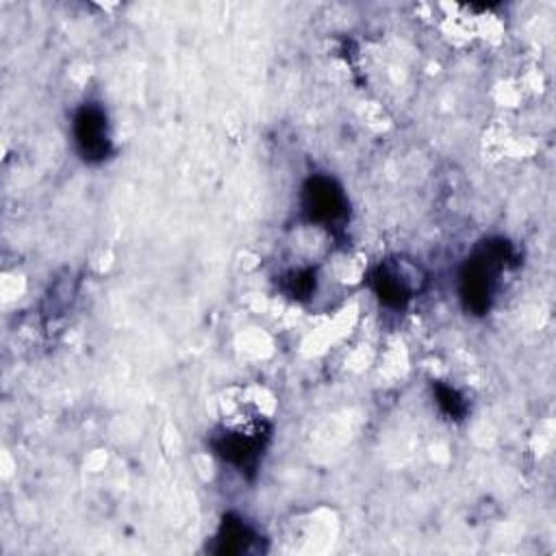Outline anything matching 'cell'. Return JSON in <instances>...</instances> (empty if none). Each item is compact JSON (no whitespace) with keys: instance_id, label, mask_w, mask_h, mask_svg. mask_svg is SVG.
<instances>
[{"instance_id":"6da1fadb","label":"cell","mask_w":556,"mask_h":556,"mask_svg":"<svg viewBox=\"0 0 556 556\" xmlns=\"http://www.w3.org/2000/svg\"><path fill=\"white\" fill-rule=\"evenodd\" d=\"M513 261L515 248L508 239L493 237L478 243L458 271V298L467 313L486 315L491 311L500 276Z\"/></svg>"},{"instance_id":"7a4b0ae2","label":"cell","mask_w":556,"mask_h":556,"mask_svg":"<svg viewBox=\"0 0 556 556\" xmlns=\"http://www.w3.org/2000/svg\"><path fill=\"white\" fill-rule=\"evenodd\" d=\"M271 441V424L265 419L248 421L245 426L222 428L211 437L213 452L245 478H254L261 458Z\"/></svg>"},{"instance_id":"3957f363","label":"cell","mask_w":556,"mask_h":556,"mask_svg":"<svg viewBox=\"0 0 556 556\" xmlns=\"http://www.w3.org/2000/svg\"><path fill=\"white\" fill-rule=\"evenodd\" d=\"M300 206L306 222L326 228L343 224L350 213V202L343 187L326 174H313L304 180Z\"/></svg>"},{"instance_id":"277c9868","label":"cell","mask_w":556,"mask_h":556,"mask_svg":"<svg viewBox=\"0 0 556 556\" xmlns=\"http://www.w3.org/2000/svg\"><path fill=\"white\" fill-rule=\"evenodd\" d=\"M419 267L404 258L380 261L369 276L371 291L387 308H404L419 291Z\"/></svg>"},{"instance_id":"5b68a950","label":"cell","mask_w":556,"mask_h":556,"mask_svg":"<svg viewBox=\"0 0 556 556\" xmlns=\"http://www.w3.org/2000/svg\"><path fill=\"white\" fill-rule=\"evenodd\" d=\"M72 137L76 152L85 163L98 165L113 154L109 117L98 102H85L76 109L72 119Z\"/></svg>"},{"instance_id":"8992f818","label":"cell","mask_w":556,"mask_h":556,"mask_svg":"<svg viewBox=\"0 0 556 556\" xmlns=\"http://www.w3.org/2000/svg\"><path fill=\"white\" fill-rule=\"evenodd\" d=\"M256 530L239 515L228 513L224 515L219 530L215 534V554H245L256 543Z\"/></svg>"},{"instance_id":"52a82bcc","label":"cell","mask_w":556,"mask_h":556,"mask_svg":"<svg viewBox=\"0 0 556 556\" xmlns=\"http://www.w3.org/2000/svg\"><path fill=\"white\" fill-rule=\"evenodd\" d=\"M432 395H434V402L439 406V410L447 417V419H454V421H463L469 413V402L467 397L454 387V384H447L443 380H437L432 382Z\"/></svg>"},{"instance_id":"ba28073f","label":"cell","mask_w":556,"mask_h":556,"mask_svg":"<svg viewBox=\"0 0 556 556\" xmlns=\"http://www.w3.org/2000/svg\"><path fill=\"white\" fill-rule=\"evenodd\" d=\"M280 289L293 300H306L315 291V271L311 267L291 269L289 274H285Z\"/></svg>"}]
</instances>
